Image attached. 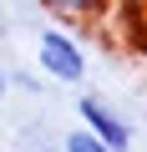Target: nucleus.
Returning a JSON list of instances; mask_svg holds the SVG:
<instances>
[{
  "label": "nucleus",
  "instance_id": "f257e3e1",
  "mask_svg": "<svg viewBox=\"0 0 147 152\" xmlns=\"http://www.w3.org/2000/svg\"><path fill=\"white\" fill-rule=\"evenodd\" d=\"M36 71L46 76V81H56V86H81L86 71H91V61H86L81 41L71 36V31L46 26V31L36 36Z\"/></svg>",
  "mask_w": 147,
  "mask_h": 152
},
{
  "label": "nucleus",
  "instance_id": "f03ea898",
  "mask_svg": "<svg viewBox=\"0 0 147 152\" xmlns=\"http://www.w3.org/2000/svg\"><path fill=\"white\" fill-rule=\"evenodd\" d=\"M76 122L91 132V137H102L112 152H132V117L117 107V102H107L102 91H81L76 96Z\"/></svg>",
  "mask_w": 147,
  "mask_h": 152
},
{
  "label": "nucleus",
  "instance_id": "7ed1b4c3",
  "mask_svg": "<svg viewBox=\"0 0 147 152\" xmlns=\"http://www.w3.org/2000/svg\"><path fill=\"white\" fill-rule=\"evenodd\" d=\"M112 0H41V10L56 20H97Z\"/></svg>",
  "mask_w": 147,
  "mask_h": 152
},
{
  "label": "nucleus",
  "instance_id": "20e7f679",
  "mask_svg": "<svg viewBox=\"0 0 147 152\" xmlns=\"http://www.w3.org/2000/svg\"><path fill=\"white\" fill-rule=\"evenodd\" d=\"M15 152H61V132H51L46 122H26L15 132Z\"/></svg>",
  "mask_w": 147,
  "mask_h": 152
},
{
  "label": "nucleus",
  "instance_id": "39448f33",
  "mask_svg": "<svg viewBox=\"0 0 147 152\" xmlns=\"http://www.w3.org/2000/svg\"><path fill=\"white\" fill-rule=\"evenodd\" d=\"M61 152H112V147H107L102 137H91V132L76 122L71 132H61Z\"/></svg>",
  "mask_w": 147,
  "mask_h": 152
},
{
  "label": "nucleus",
  "instance_id": "423d86ee",
  "mask_svg": "<svg viewBox=\"0 0 147 152\" xmlns=\"http://www.w3.org/2000/svg\"><path fill=\"white\" fill-rule=\"evenodd\" d=\"M51 81L46 76H31V71H10V91H31V96H41Z\"/></svg>",
  "mask_w": 147,
  "mask_h": 152
},
{
  "label": "nucleus",
  "instance_id": "0eeeda50",
  "mask_svg": "<svg viewBox=\"0 0 147 152\" xmlns=\"http://www.w3.org/2000/svg\"><path fill=\"white\" fill-rule=\"evenodd\" d=\"M5 96H10V71L0 66V107H5Z\"/></svg>",
  "mask_w": 147,
  "mask_h": 152
}]
</instances>
